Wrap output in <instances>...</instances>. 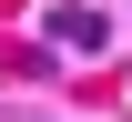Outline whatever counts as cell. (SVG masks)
Here are the masks:
<instances>
[{
    "instance_id": "1",
    "label": "cell",
    "mask_w": 132,
    "mask_h": 122,
    "mask_svg": "<svg viewBox=\"0 0 132 122\" xmlns=\"http://www.w3.org/2000/svg\"><path fill=\"white\" fill-rule=\"evenodd\" d=\"M51 41H61V51H102V41H112V20H102V10H81V0H71V10H51Z\"/></svg>"
}]
</instances>
